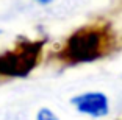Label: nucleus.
<instances>
[{
	"mask_svg": "<svg viewBox=\"0 0 122 120\" xmlns=\"http://www.w3.org/2000/svg\"><path fill=\"white\" fill-rule=\"evenodd\" d=\"M119 48L121 41L113 24L105 17H96L74 30L60 48L49 53L47 61L61 69L75 67L108 58Z\"/></svg>",
	"mask_w": 122,
	"mask_h": 120,
	"instance_id": "nucleus-1",
	"label": "nucleus"
},
{
	"mask_svg": "<svg viewBox=\"0 0 122 120\" xmlns=\"http://www.w3.org/2000/svg\"><path fill=\"white\" fill-rule=\"evenodd\" d=\"M47 39L19 38L11 48L0 53V83L27 78L44 61Z\"/></svg>",
	"mask_w": 122,
	"mask_h": 120,
	"instance_id": "nucleus-2",
	"label": "nucleus"
},
{
	"mask_svg": "<svg viewBox=\"0 0 122 120\" xmlns=\"http://www.w3.org/2000/svg\"><path fill=\"white\" fill-rule=\"evenodd\" d=\"M71 103L78 112L94 117V119L105 117L110 112V100L103 92L99 91H89L78 94V95L71 98Z\"/></svg>",
	"mask_w": 122,
	"mask_h": 120,
	"instance_id": "nucleus-3",
	"label": "nucleus"
},
{
	"mask_svg": "<svg viewBox=\"0 0 122 120\" xmlns=\"http://www.w3.org/2000/svg\"><path fill=\"white\" fill-rule=\"evenodd\" d=\"M36 120H60V117L50 108H41L36 114Z\"/></svg>",
	"mask_w": 122,
	"mask_h": 120,
	"instance_id": "nucleus-4",
	"label": "nucleus"
},
{
	"mask_svg": "<svg viewBox=\"0 0 122 120\" xmlns=\"http://www.w3.org/2000/svg\"><path fill=\"white\" fill-rule=\"evenodd\" d=\"M35 2L39 5H50V3H53L55 0H35Z\"/></svg>",
	"mask_w": 122,
	"mask_h": 120,
	"instance_id": "nucleus-5",
	"label": "nucleus"
}]
</instances>
